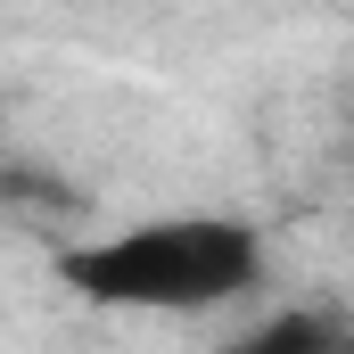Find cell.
I'll return each instance as SVG.
<instances>
[{
    "mask_svg": "<svg viewBox=\"0 0 354 354\" xmlns=\"http://www.w3.org/2000/svg\"><path fill=\"white\" fill-rule=\"evenodd\" d=\"M264 231L239 214H165V223H124L107 239H83L58 256V280L115 305V313H214L264 288Z\"/></svg>",
    "mask_w": 354,
    "mask_h": 354,
    "instance_id": "obj_1",
    "label": "cell"
},
{
    "mask_svg": "<svg viewBox=\"0 0 354 354\" xmlns=\"http://www.w3.org/2000/svg\"><path fill=\"white\" fill-rule=\"evenodd\" d=\"M0 206H8V214H83V189L66 174H50V165H33V157H25V165L8 157V165H0Z\"/></svg>",
    "mask_w": 354,
    "mask_h": 354,
    "instance_id": "obj_2",
    "label": "cell"
},
{
    "mask_svg": "<svg viewBox=\"0 0 354 354\" xmlns=\"http://www.w3.org/2000/svg\"><path fill=\"white\" fill-rule=\"evenodd\" d=\"M346 330L330 322V313H272V322H256L239 346H256V354H322V346H338Z\"/></svg>",
    "mask_w": 354,
    "mask_h": 354,
    "instance_id": "obj_3",
    "label": "cell"
},
{
    "mask_svg": "<svg viewBox=\"0 0 354 354\" xmlns=\"http://www.w3.org/2000/svg\"><path fill=\"white\" fill-rule=\"evenodd\" d=\"M346 124H354V115H346Z\"/></svg>",
    "mask_w": 354,
    "mask_h": 354,
    "instance_id": "obj_4",
    "label": "cell"
}]
</instances>
